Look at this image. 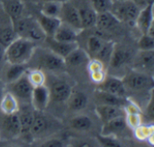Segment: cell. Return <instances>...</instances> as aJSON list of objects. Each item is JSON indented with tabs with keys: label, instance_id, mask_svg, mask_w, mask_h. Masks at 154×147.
<instances>
[{
	"label": "cell",
	"instance_id": "obj_12",
	"mask_svg": "<svg viewBox=\"0 0 154 147\" xmlns=\"http://www.w3.org/2000/svg\"><path fill=\"white\" fill-rule=\"evenodd\" d=\"M45 42L47 43L48 47L50 48V51L54 52L55 54L62 57L63 59L68 56L73 50L79 47V44L77 42H60L52 37H46L44 39Z\"/></svg>",
	"mask_w": 154,
	"mask_h": 147
},
{
	"label": "cell",
	"instance_id": "obj_5",
	"mask_svg": "<svg viewBox=\"0 0 154 147\" xmlns=\"http://www.w3.org/2000/svg\"><path fill=\"white\" fill-rule=\"evenodd\" d=\"M60 18L62 23L69 24V26L75 28L76 30L78 31L83 30L79 9L70 2L63 1Z\"/></svg>",
	"mask_w": 154,
	"mask_h": 147
},
{
	"label": "cell",
	"instance_id": "obj_39",
	"mask_svg": "<svg viewBox=\"0 0 154 147\" xmlns=\"http://www.w3.org/2000/svg\"><path fill=\"white\" fill-rule=\"evenodd\" d=\"M97 143L105 147H120L122 146V144L115 137L110 136H103L100 135L97 136Z\"/></svg>",
	"mask_w": 154,
	"mask_h": 147
},
{
	"label": "cell",
	"instance_id": "obj_8",
	"mask_svg": "<svg viewBox=\"0 0 154 147\" xmlns=\"http://www.w3.org/2000/svg\"><path fill=\"white\" fill-rule=\"evenodd\" d=\"M97 89L121 98H126L127 94V90L125 87L123 80L117 77H106V79L98 84Z\"/></svg>",
	"mask_w": 154,
	"mask_h": 147
},
{
	"label": "cell",
	"instance_id": "obj_30",
	"mask_svg": "<svg viewBox=\"0 0 154 147\" xmlns=\"http://www.w3.org/2000/svg\"><path fill=\"white\" fill-rule=\"evenodd\" d=\"M70 127L77 131H88L92 128L93 122L90 117L80 115L73 117L70 120Z\"/></svg>",
	"mask_w": 154,
	"mask_h": 147
},
{
	"label": "cell",
	"instance_id": "obj_22",
	"mask_svg": "<svg viewBox=\"0 0 154 147\" xmlns=\"http://www.w3.org/2000/svg\"><path fill=\"white\" fill-rule=\"evenodd\" d=\"M42 113L43 112H39V111L34 112V117L30 131V135H32V136L38 137L43 135L49 129L50 127L49 119Z\"/></svg>",
	"mask_w": 154,
	"mask_h": 147
},
{
	"label": "cell",
	"instance_id": "obj_41",
	"mask_svg": "<svg viewBox=\"0 0 154 147\" xmlns=\"http://www.w3.org/2000/svg\"><path fill=\"white\" fill-rule=\"evenodd\" d=\"M125 121L127 127L132 128L133 130L135 129L138 126L142 124V114L135 113V114H125Z\"/></svg>",
	"mask_w": 154,
	"mask_h": 147
},
{
	"label": "cell",
	"instance_id": "obj_37",
	"mask_svg": "<svg viewBox=\"0 0 154 147\" xmlns=\"http://www.w3.org/2000/svg\"><path fill=\"white\" fill-rule=\"evenodd\" d=\"M91 7L98 14L110 11L113 1L112 0H89Z\"/></svg>",
	"mask_w": 154,
	"mask_h": 147
},
{
	"label": "cell",
	"instance_id": "obj_14",
	"mask_svg": "<svg viewBox=\"0 0 154 147\" xmlns=\"http://www.w3.org/2000/svg\"><path fill=\"white\" fill-rule=\"evenodd\" d=\"M135 24L141 31L142 34L148 33L151 26L153 25V4H150L140 10Z\"/></svg>",
	"mask_w": 154,
	"mask_h": 147
},
{
	"label": "cell",
	"instance_id": "obj_47",
	"mask_svg": "<svg viewBox=\"0 0 154 147\" xmlns=\"http://www.w3.org/2000/svg\"><path fill=\"white\" fill-rule=\"evenodd\" d=\"M3 94H4V88H3L2 82L0 81V99H1V98H2V96H3Z\"/></svg>",
	"mask_w": 154,
	"mask_h": 147
},
{
	"label": "cell",
	"instance_id": "obj_13",
	"mask_svg": "<svg viewBox=\"0 0 154 147\" xmlns=\"http://www.w3.org/2000/svg\"><path fill=\"white\" fill-rule=\"evenodd\" d=\"M127 127H128L125 121V117H118L104 123L101 130V135L116 137V136L121 135L124 131H125Z\"/></svg>",
	"mask_w": 154,
	"mask_h": 147
},
{
	"label": "cell",
	"instance_id": "obj_28",
	"mask_svg": "<svg viewBox=\"0 0 154 147\" xmlns=\"http://www.w3.org/2000/svg\"><path fill=\"white\" fill-rule=\"evenodd\" d=\"M68 101L69 108L72 111L83 110L88 105V97L84 92H75L71 93Z\"/></svg>",
	"mask_w": 154,
	"mask_h": 147
},
{
	"label": "cell",
	"instance_id": "obj_21",
	"mask_svg": "<svg viewBox=\"0 0 154 147\" xmlns=\"http://www.w3.org/2000/svg\"><path fill=\"white\" fill-rule=\"evenodd\" d=\"M90 57L88 52L84 50L80 49L79 47L73 50L68 56L64 58L66 66L69 67H79L84 64H88Z\"/></svg>",
	"mask_w": 154,
	"mask_h": 147
},
{
	"label": "cell",
	"instance_id": "obj_36",
	"mask_svg": "<svg viewBox=\"0 0 154 147\" xmlns=\"http://www.w3.org/2000/svg\"><path fill=\"white\" fill-rule=\"evenodd\" d=\"M140 65L148 70L152 71L154 68V52L153 51H140L139 61Z\"/></svg>",
	"mask_w": 154,
	"mask_h": 147
},
{
	"label": "cell",
	"instance_id": "obj_33",
	"mask_svg": "<svg viewBox=\"0 0 154 147\" xmlns=\"http://www.w3.org/2000/svg\"><path fill=\"white\" fill-rule=\"evenodd\" d=\"M25 74L28 80L30 81V83L33 88L45 84L46 78L44 73L41 70H27Z\"/></svg>",
	"mask_w": 154,
	"mask_h": 147
},
{
	"label": "cell",
	"instance_id": "obj_4",
	"mask_svg": "<svg viewBox=\"0 0 154 147\" xmlns=\"http://www.w3.org/2000/svg\"><path fill=\"white\" fill-rule=\"evenodd\" d=\"M110 12L120 23L135 24L140 8L131 0H122L113 2Z\"/></svg>",
	"mask_w": 154,
	"mask_h": 147
},
{
	"label": "cell",
	"instance_id": "obj_48",
	"mask_svg": "<svg viewBox=\"0 0 154 147\" xmlns=\"http://www.w3.org/2000/svg\"><path fill=\"white\" fill-rule=\"evenodd\" d=\"M149 4H153V0H147Z\"/></svg>",
	"mask_w": 154,
	"mask_h": 147
},
{
	"label": "cell",
	"instance_id": "obj_27",
	"mask_svg": "<svg viewBox=\"0 0 154 147\" xmlns=\"http://www.w3.org/2000/svg\"><path fill=\"white\" fill-rule=\"evenodd\" d=\"M28 70L27 65L23 63H13L10 64L5 71V80L10 84L16 80H18L20 77L24 75L26 71Z\"/></svg>",
	"mask_w": 154,
	"mask_h": 147
},
{
	"label": "cell",
	"instance_id": "obj_11",
	"mask_svg": "<svg viewBox=\"0 0 154 147\" xmlns=\"http://www.w3.org/2000/svg\"><path fill=\"white\" fill-rule=\"evenodd\" d=\"M39 64L42 68L51 71L61 70L66 67L64 59L51 51L42 54L39 58Z\"/></svg>",
	"mask_w": 154,
	"mask_h": 147
},
{
	"label": "cell",
	"instance_id": "obj_9",
	"mask_svg": "<svg viewBox=\"0 0 154 147\" xmlns=\"http://www.w3.org/2000/svg\"><path fill=\"white\" fill-rule=\"evenodd\" d=\"M10 85H11V91L10 92L16 99L30 101L33 87L32 86V84L28 80L26 74L23 75L22 77H20L15 81L10 83Z\"/></svg>",
	"mask_w": 154,
	"mask_h": 147
},
{
	"label": "cell",
	"instance_id": "obj_6",
	"mask_svg": "<svg viewBox=\"0 0 154 147\" xmlns=\"http://www.w3.org/2000/svg\"><path fill=\"white\" fill-rule=\"evenodd\" d=\"M51 100L49 88L44 84L42 86L34 87L32 89L30 102L35 111L43 112L47 108Z\"/></svg>",
	"mask_w": 154,
	"mask_h": 147
},
{
	"label": "cell",
	"instance_id": "obj_15",
	"mask_svg": "<svg viewBox=\"0 0 154 147\" xmlns=\"http://www.w3.org/2000/svg\"><path fill=\"white\" fill-rule=\"evenodd\" d=\"M119 24L120 22L117 18L110 11H107L97 14L95 27L102 32H109L116 29Z\"/></svg>",
	"mask_w": 154,
	"mask_h": 147
},
{
	"label": "cell",
	"instance_id": "obj_24",
	"mask_svg": "<svg viewBox=\"0 0 154 147\" xmlns=\"http://www.w3.org/2000/svg\"><path fill=\"white\" fill-rule=\"evenodd\" d=\"M130 59H131V53L128 50L124 48H116L115 46L109 63L112 68L117 69V68H121L122 66L129 62Z\"/></svg>",
	"mask_w": 154,
	"mask_h": 147
},
{
	"label": "cell",
	"instance_id": "obj_19",
	"mask_svg": "<svg viewBox=\"0 0 154 147\" xmlns=\"http://www.w3.org/2000/svg\"><path fill=\"white\" fill-rule=\"evenodd\" d=\"M95 99L97 105H110L119 108L124 107L127 100L126 98H121L97 89L95 92Z\"/></svg>",
	"mask_w": 154,
	"mask_h": 147
},
{
	"label": "cell",
	"instance_id": "obj_42",
	"mask_svg": "<svg viewBox=\"0 0 154 147\" xmlns=\"http://www.w3.org/2000/svg\"><path fill=\"white\" fill-rule=\"evenodd\" d=\"M41 146L42 147H63L66 146L64 141L60 140V139H58V138H51V139H49V140H46L44 141Z\"/></svg>",
	"mask_w": 154,
	"mask_h": 147
},
{
	"label": "cell",
	"instance_id": "obj_29",
	"mask_svg": "<svg viewBox=\"0 0 154 147\" xmlns=\"http://www.w3.org/2000/svg\"><path fill=\"white\" fill-rule=\"evenodd\" d=\"M62 3H63V1H58V0L42 2V7H41V13L42 14H45L48 16L59 17L60 18L61 7H62Z\"/></svg>",
	"mask_w": 154,
	"mask_h": 147
},
{
	"label": "cell",
	"instance_id": "obj_16",
	"mask_svg": "<svg viewBox=\"0 0 154 147\" xmlns=\"http://www.w3.org/2000/svg\"><path fill=\"white\" fill-rule=\"evenodd\" d=\"M88 70L90 79L97 84L102 82L106 77V71L105 68V63L97 58H90L88 64Z\"/></svg>",
	"mask_w": 154,
	"mask_h": 147
},
{
	"label": "cell",
	"instance_id": "obj_20",
	"mask_svg": "<svg viewBox=\"0 0 154 147\" xmlns=\"http://www.w3.org/2000/svg\"><path fill=\"white\" fill-rule=\"evenodd\" d=\"M79 32V31L76 30L75 28L61 22V23L56 30L55 33L53 34L52 38L60 42H77Z\"/></svg>",
	"mask_w": 154,
	"mask_h": 147
},
{
	"label": "cell",
	"instance_id": "obj_25",
	"mask_svg": "<svg viewBox=\"0 0 154 147\" xmlns=\"http://www.w3.org/2000/svg\"><path fill=\"white\" fill-rule=\"evenodd\" d=\"M79 9L81 25L83 29H88L95 27L96 21H97V13L90 6H82Z\"/></svg>",
	"mask_w": 154,
	"mask_h": 147
},
{
	"label": "cell",
	"instance_id": "obj_49",
	"mask_svg": "<svg viewBox=\"0 0 154 147\" xmlns=\"http://www.w3.org/2000/svg\"><path fill=\"white\" fill-rule=\"evenodd\" d=\"M40 1H42V2H45V1H51V0H40ZM58 1H65V0H58Z\"/></svg>",
	"mask_w": 154,
	"mask_h": 147
},
{
	"label": "cell",
	"instance_id": "obj_32",
	"mask_svg": "<svg viewBox=\"0 0 154 147\" xmlns=\"http://www.w3.org/2000/svg\"><path fill=\"white\" fill-rule=\"evenodd\" d=\"M134 131V136L139 141H147L151 142L153 139L154 127L152 125H143L138 126Z\"/></svg>",
	"mask_w": 154,
	"mask_h": 147
},
{
	"label": "cell",
	"instance_id": "obj_23",
	"mask_svg": "<svg viewBox=\"0 0 154 147\" xmlns=\"http://www.w3.org/2000/svg\"><path fill=\"white\" fill-rule=\"evenodd\" d=\"M19 108L17 99L10 91L4 92L0 99V111L5 115H10L17 113Z\"/></svg>",
	"mask_w": 154,
	"mask_h": 147
},
{
	"label": "cell",
	"instance_id": "obj_44",
	"mask_svg": "<svg viewBox=\"0 0 154 147\" xmlns=\"http://www.w3.org/2000/svg\"><path fill=\"white\" fill-rule=\"evenodd\" d=\"M74 142H75V144L73 145L74 146H94V145H91L90 142H88V141H86V140H76V141H74Z\"/></svg>",
	"mask_w": 154,
	"mask_h": 147
},
{
	"label": "cell",
	"instance_id": "obj_17",
	"mask_svg": "<svg viewBox=\"0 0 154 147\" xmlns=\"http://www.w3.org/2000/svg\"><path fill=\"white\" fill-rule=\"evenodd\" d=\"M95 110L103 124L116 117L125 116V110H123L122 108L110 105H97Z\"/></svg>",
	"mask_w": 154,
	"mask_h": 147
},
{
	"label": "cell",
	"instance_id": "obj_34",
	"mask_svg": "<svg viewBox=\"0 0 154 147\" xmlns=\"http://www.w3.org/2000/svg\"><path fill=\"white\" fill-rule=\"evenodd\" d=\"M115 46L116 45L114 42L105 41L102 48L100 49V51L97 52V54L94 58L100 60L104 63H109V61H110V58H111V55L113 53Z\"/></svg>",
	"mask_w": 154,
	"mask_h": 147
},
{
	"label": "cell",
	"instance_id": "obj_45",
	"mask_svg": "<svg viewBox=\"0 0 154 147\" xmlns=\"http://www.w3.org/2000/svg\"><path fill=\"white\" fill-rule=\"evenodd\" d=\"M131 1L134 2L140 8V10L143 9V8H144V7H146L148 5H150L147 0H131Z\"/></svg>",
	"mask_w": 154,
	"mask_h": 147
},
{
	"label": "cell",
	"instance_id": "obj_43",
	"mask_svg": "<svg viewBox=\"0 0 154 147\" xmlns=\"http://www.w3.org/2000/svg\"><path fill=\"white\" fill-rule=\"evenodd\" d=\"M147 112H148V115L151 118L153 117V99H152V93L151 95V99H150V102L148 103V106H147Z\"/></svg>",
	"mask_w": 154,
	"mask_h": 147
},
{
	"label": "cell",
	"instance_id": "obj_38",
	"mask_svg": "<svg viewBox=\"0 0 154 147\" xmlns=\"http://www.w3.org/2000/svg\"><path fill=\"white\" fill-rule=\"evenodd\" d=\"M138 47L140 51H154V36L148 33L142 34L138 42Z\"/></svg>",
	"mask_w": 154,
	"mask_h": 147
},
{
	"label": "cell",
	"instance_id": "obj_35",
	"mask_svg": "<svg viewBox=\"0 0 154 147\" xmlns=\"http://www.w3.org/2000/svg\"><path fill=\"white\" fill-rule=\"evenodd\" d=\"M105 40L97 35H91L88 37L87 42V47L88 50V55H92L93 58L97 54V52L102 48Z\"/></svg>",
	"mask_w": 154,
	"mask_h": 147
},
{
	"label": "cell",
	"instance_id": "obj_18",
	"mask_svg": "<svg viewBox=\"0 0 154 147\" xmlns=\"http://www.w3.org/2000/svg\"><path fill=\"white\" fill-rule=\"evenodd\" d=\"M37 22L40 24L43 33H45L46 37H52L56 30L61 23V20L59 17L48 16L42 14V13H40V14L38 15Z\"/></svg>",
	"mask_w": 154,
	"mask_h": 147
},
{
	"label": "cell",
	"instance_id": "obj_50",
	"mask_svg": "<svg viewBox=\"0 0 154 147\" xmlns=\"http://www.w3.org/2000/svg\"><path fill=\"white\" fill-rule=\"evenodd\" d=\"M113 2H116V1H122V0H112Z\"/></svg>",
	"mask_w": 154,
	"mask_h": 147
},
{
	"label": "cell",
	"instance_id": "obj_7",
	"mask_svg": "<svg viewBox=\"0 0 154 147\" xmlns=\"http://www.w3.org/2000/svg\"><path fill=\"white\" fill-rule=\"evenodd\" d=\"M0 127L2 132L9 138H14L21 135V126L18 112L10 115L3 114L0 119Z\"/></svg>",
	"mask_w": 154,
	"mask_h": 147
},
{
	"label": "cell",
	"instance_id": "obj_3",
	"mask_svg": "<svg viewBox=\"0 0 154 147\" xmlns=\"http://www.w3.org/2000/svg\"><path fill=\"white\" fill-rule=\"evenodd\" d=\"M122 80L126 90L142 92L152 91L153 89L154 81L152 75L143 71L132 70L128 72Z\"/></svg>",
	"mask_w": 154,
	"mask_h": 147
},
{
	"label": "cell",
	"instance_id": "obj_46",
	"mask_svg": "<svg viewBox=\"0 0 154 147\" xmlns=\"http://www.w3.org/2000/svg\"><path fill=\"white\" fill-rule=\"evenodd\" d=\"M5 49L6 46H5L3 43L0 42V64L5 61Z\"/></svg>",
	"mask_w": 154,
	"mask_h": 147
},
{
	"label": "cell",
	"instance_id": "obj_26",
	"mask_svg": "<svg viewBox=\"0 0 154 147\" xmlns=\"http://www.w3.org/2000/svg\"><path fill=\"white\" fill-rule=\"evenodd\" d=\"M18 116H19L20 126H21V135L30 134L33 117H34V111H32L29 108H24V109L19 108Z\"/></svg>",
	"mask_w": 154,
	"mask_h": 147
},
{
	"label": "cell",
	"instance_id": "obj_31",
	"mask_svg": "<svg viewBox=\"0 0 154 147\" xmlns=\"http://www.w3.org/2000/svg\"><path fill=\"white\" fill-rule=\"evenodd\" d=\"M5 10L10 16L11 20L22 16L23 11V5L19 0H8L5 4Z\"/></svg>",
	"mask_w": 154,
	"mask_h": 147
},
{
	"label": "cell",
	"instance_id": "obj_40",
	"mask_svg": "<svg viewBox=\"0 0 154 147\" xmlns=\"http://www.w3.org/2000/svg\"><path fill=\"white\" fill-rule=\"evenodd\" d=\"M18 36L16 35V33L14 31L13 27L5 28V29H4L3 31L0 32V42L3 43L5 46L9 45Z\"/></svg>",
	"mask_w": 154,
	"mask_h": 147
},
{
	"label": "cell",
	"instance_id": "obj_2",
	"mask_svg": "<svg viewBox=\"0 0 154 147\" xmlns=\"http://www.w3.org/2000/svg\"><path fill=\"white\" fill-rule=\"evenodd\" d=\"M12 27L18 37L26 38L33 42L44 41L46 38L45 33L37 22V19L20 16L12 20Z\"/></svg>",
	"mask_w": 154,
	"mask_h": 147
},
{
	"label": "cell",
	"instance_id": "obj_1",
	"mask_svg": "<svg viewBox=\"0 0 154 147\" xmlns=\"http://www.w3.org/2000/svg\"><path fill=\"white\" fill-rule=\"evenodd\" d=\"M36 48L35 42L17 37L5 49V61L10 63H23L26 64L32 57Z\"/></svg>",
	"mask_w": 154,
	"mask_h": 147
},
{
	"label": "cell",
	"instance_id": "obj_10",
	"mask_svg": "<svg viewBox=\"0 0 154 147\" xmlns=\"http://www.w3.org/2000/svg\"><path fill=\"white\" fill-rule=\"evenodd\" d=\"M50 90L51 99L56 102H65L69 99L72 93L71 86L65 80H57L48 87Z\"/></svg>",
	"mask_w": 154,
	"mask_h": 147
}]
</instances>
